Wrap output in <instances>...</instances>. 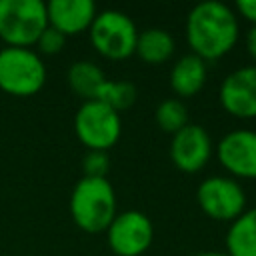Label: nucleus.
<instances>
[{
  "instance_id": "obj_1",
  "label": "nucleus",
  "mask_w": 256,
  "mask_h": 256,
  "mask_svg": "<svg viewBox=\"0 0 256 256\" xmlns=\"http://www.w3.org/2000/svg\"><path fill=\"white\" fill-rule=\"evenodd\" d=\"M190 52L204 62L224 58L240 38L238 14L224 2L206 0L196 4L184 24Z\"/></svg>"
},
{
  "instance_id": "obj_2",
  "label": "nucleus",
  "mask_w": 256,
  "mask_h": 256,
  "mask_svg": "<svg viewBox=\"0 0 256 256\" xmlns=\"http://www.w3.org/2000/svg\"><path fill=\"white\" fill-rule=\"evenodd\" d=\"M68 208L74 224L80 230L88 234L106 232V228L118 214L114 186L108 178L82 176L70 192Z\"/></svg>"
},
{
  "instance_id": "obj_3",
  "label": "nucleus",
  "mask_w": 256,
  "mask_h": 256,
  "mask_svg": "<svg viewBox=\"0 0 256 256\" xmlns=\"http://www.w3.org/2000/svg\"><path fill=\"white\" fill-rule=\"evenodd\" d=\"M46 78V64L34 48L2 46L0 90L4 94L14 98H30L44 88Z\"/></svg>"
},
{
  "instance_id": "obj_4",
  "label": "nucleus",
  "mask_w": 256,
  "mask_h": 256,
  "mask_svg": "<svg viewBox=\"0 0 256 256\" xmlns=\"http://www.w3.org/2000/svg\"><path fill=\"white\" fill-rule=\"evenodd\" d=\"M48 28L46 4L40 0H0V42L14 48H34Z\"/></svg>"
},
{
  "instance_id": "obj_5",
  "label": "nucleus",
  "mask_w": 256,
  "mask_h": 256,
  "mask_svg": "<svg viewBox=\"0 0 256 256\" xmlns=\"http://www.w3.org/2000/svg\"><path fill=\"white\" fill-rule=\"evenodd\" d=\"M138 28L134 20L122 10H98L88 36L92 48L106 60H126L136 50Z\"/></svg>"
},
{
  "instance_id": "obj_6",
  "label": "nucleus",
  "mask_w": 256,
  "mask_h": 256,
  "mask_svg": "<svg viewBox=\"0 0 256 256\" xmlns=\"http://www.w3.org/2000/svg\"><path fill=\"white\" fill-rule=\"evenodd\" d=\"M74 134L86 150L108 152L122 136V118L100 100H86L74 114Z\"/></svg>"
},
{
  "instance_id": "obj_7",
  "label": "nucleus",
  "mask_w": 256,
  "mask_h": 256,
  "mask_svg": "<svg viewBox=\"0 0 256 256\" xmlns=\"http://www.w3.org/2000/svg\"><path fill=\"white\" fill-rule=\"evenodd\" d=\"M196 202L208 218L218 222H232L248 208L242 184L230 176L204 178L196 188Z\"/></svg>"
},
{
  "instance_id": "obj_8",
  "label": "nucleus",
  "mask_w": 256,
  "mask_h": 256,
  "mask_svg": "<svg viewBox=\"0 0 256 256\" xmlns=\"http://www.w3.org/2000/svg\"><path fill=\"white\" fill-rule=\"evenodd\" d=\"M106 240L116 256H142L154 240V224L140 210H124L106 228Z\"/></svg>"
},
{
  "instance_id": "obj_9",
  "label": "nucleus",
  "mask_w": 256,
  "mask_h": 256,
  "mask_svg": "<svg viewBox=\"0 0 256 256\" xmlns=\"http://www.w3.org/2000/svg\"><path fill=\"white\" fill-rule=\"evenodd\" d=\"M220 166L234 180H256V130L236 128L216 144Z\"/></svg>"
},
{
  "instance_id": "obj_10",
  "label": "nucleus",
  "mask_w": 256,
  "mask_h": 256,
  "mask_svg": "<svg viewBox=\"0 0 256 256\" xmlns=\"http://www.w3.org/2000/svg\"><path fill=\"white\" fill-rule=\"evenodd\" d=\"M212 152H214V144L208 130L194 122H188L182 130L172 134L168 146L172 164L186 174H194L206 168V164L212 158Z\"/></svg>"
},
{
  "instance_id": "obj_11",
  "label": "nucleus",
  "mask_w": 256,
  "mask_h": 256,
  "mask_svg": "<svg viewBox=\"0 0 256 256\" xmlns=\"http://www.w3.org/2000/svg\"><path fill=\"white\" fill-rule=\"evenodd\" d=\"M218 100L222 110L234 118H256V66H242L226 74L218 90Z\"/></svg>"
},
{
  "instance_id": "obj_12",
  "label": "nucleus",
  "mask_w": 256,
  "mask_h": 256,
  "mask_svg": "<svg viewBox=\"0 0 256 256\" xmlns=\"http://www.w3.org/2000/svg\"><path fill=\"white\" fill-rule=\"evenodd\" d=\"M46 14L48 26L68 38L88 32L98 8L92 0H52L46 4Z\"/></svg>"
},
{
  "instance_id": "obj_13",
  "label": "nucleus",
  "mask_w": 256,
  "mask_h": 256,
  "mask_svg": "<svg viewBox=\"0 0 256 256\" xmlns=\"http://www.w3.org/2000/svg\"><path fill=\"white\" fill-rule=\"evenodd\" d=\"M206 80L208 64L192 52L180 56L170 70V88L180 100L194 98L206 86Z\"/></svg>"
},
{
  "instance_id": "obj_14",
  "label": "nucleus",
  "mask_w": 256,
  "mask_h": 256,
  "mask_svg": "<svg viewBox=\"0 0 256 256\" xmlns=\"http://www.w3.org/2000/svg\"><path fill=\"white\" fill-rule=\"evenodd\" d=\"M176 50V42L174 36L158 26L146 28L138 32L136 38V50L134 54L148 66H160L164 62H168L174 56Z\"/></svg>"
},
{
  "instance_id": "obj_15",
  "label": "nucleus",
  "mask_w": 256,
  "mask_h": 256,
  "mask_svg": "<svg viewBox=\"0 0 256 256\" xmlns=\"http://www.w3.org/2000/svg\"><path fill=\"white\" fill-rule=\"evenodd\" d=\"M224 244L228 256H256V206L230 222Z\"/></svg>"
},
{
  "instance_id": "obj_16",
  "label": "nucleus",
  "mask_w": 256,
  "mask_h": 256,
  "mask_svg": "<svg viewBox=\"0 0 256 256\" xmlns=\"http://www.w3.org/2000/svg\"><path fill=\"white\" fill-rule=\"evenodd\" d=\"M106 80L108 78H106L104 70L96 62H90V60H78L66 72L68 88L78 98H82V102L96 100Z\"/></svg>"
},
{
  "instance_id": "obj_17",
  "label": "nucleus",
  "mask_w": 256,
  "mask_h": 256,
  "mask_svg": "<svg viewBox=\"0 0 256 256\" xmlns=\"http://www.w3.org/2000/svg\"><path fill=\"white\" fill-rule=\"evenodd\" d=\"M100 102H104L106 106H110L114 112L122 114L126 110H130L136 100H138V90L132 82L128 80H106L98 98Z\"/></svg>"
},
{
  "instance_id": "obj_18",
  "label": "nucleus",
  "mask_w": 256,
  "mask_h": 256,
  "mask_svg": "<svg viewBox=\"0 0 256 256\" xmlns=\"http://www.w3.org/2000/svg\"><path fill=\"white\" fill-rule=\"evenodd\" d=\"M154 120H156L158 128L166 134H176L178 130H182L190 122L188 120V108H186L184 100H180V98L162 100L154 112Z\"/></svg>"
},
{
  "instance_id": "obj_19",
  "label": "nucleus",
  "mask_w": 256,
  "mask_h": 256,
  "mask_svg": "<svg viewBox=\"0 0 256 256\" xmlns=\"http://www.w3.org/2000/svg\"><path fill=\"white\" fill-rule=\"evenodd\" d=\"M110 170V156L102 150H86L82 158V176L88 178H106Z\"/></svg>"
},
{
  "instance_id": "obj_20",
  "label": "nucleus",
  "mask_w": 256,
  "mask_h": 256,
  "mask_svg": "<svg viewBox=\"0 0 256 256\" xmlns=\"http://www.w3.org/2000/svg\"><path fill=\"white\" fill-rule=\"evenodd\" d=\"M64 46H66V36L48 26V28L40 34V38L36 40L34 50H36L40 56H54V54H60V52L64 50Z\"/></svg>"
},
{
  "instance_id": "obj_21",
  "label": "nucleus",
  "mask_w": 256,
  "mask_h": 256,
  "mask_svg": "<svg viewBox=\"0 0 256 256\" xmlns=\"http://www.w3.org/2000/svg\"><path fill=\"white\" fill-rule=\"evenodd\" d=\"M234 12L244 18L246 22H250L252 26H256V0H240L234 6Z\"/></svg>"
},
{
  "instance_id": "obj_22",
  "label": "nucleus",
  "mask_w": 256,
  "mask_h": 256,
  "mask_svg": "<svg viewBox=\"0 0 256 256\" xmlns=\"http://www.w3.org/2000/svg\"><path fill=\"white\" fill-rule=\"evenodd\" d=\"M244 48H246V54L252 60V66H256V26H250V30L246 32Z\"/></svg>"
},
{
  "instance_id": "obj_23",
  "label": "nucleus",
  "mask_w": 256,
  "mask_h": 256,
  "mask_svg": "<svg viewBox=\"0 0 256 256\" xmlns=\"http://www.w3.org/2000/svg\"><path fill=\"white\" fill-rule=\"evenodd\" d=\"M194 256H228L226 252H220V250H204V252H198Z\"/></svg>"
},
{
  "instance_id": "obj_24",
  "label": "nucleus",
  "mask_w": 256,
  "mask_h": 256,
  "mask_svg": "<svg viewBox=\"0 0 256 256\" xmlns=\"http://www.w3.org/2000/svg\"><path fill=\"white\" fill-rule=\"evenodd\" d=\"M0 50H2V42H0Z\"/></svg>"
}]
</instances>
